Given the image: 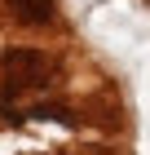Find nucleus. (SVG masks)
I'll return each mask as SVG.
<instances>
[{"instance_id": "obj_1", "label": "nucleus", "mask_w": 150, "mask_h": 155, "mask_svg": "<svg viewBox=\"0 0 150 155\" xmlns=\"http://www.w3.org/2000/svg\"><path fill=\"white\" fill-rule=\"evenodd\" d=\"M49 58L40 53V49H9L5 53V80L13 84V89H35V84L49 80Z\"/></svg>"}, {"instance_id": "obj_2", "label": "nucleus", "mask_w": 150, "mask_h": 155, "mask_svg": "<svg viewBox=\"0 0 150 155\" xmlns=\"http://www.w3.org/2000/svg\"><path fill=\"white\" fill-rule=\"evenodd\" d=\"M5 5H9V13L18 22H27V27L53 22V0H5Z\"/></svg>"}, {"instance_id": "obj_3", "label": "nucleus", "mask_w": 150, "mask_h": 155, "mask_svg": "<svg viewBox=\"0 0 150 155\" xmlns=\"http://www.w3.org/2000/svg\"><path fill=\"white\" fill-rule=\"evenodd\" d=\"M146 5H150V0H146Z\"/></svg>"}]
</instances>
